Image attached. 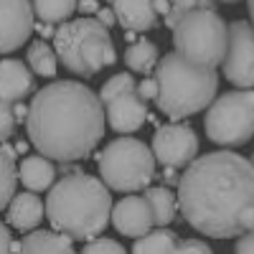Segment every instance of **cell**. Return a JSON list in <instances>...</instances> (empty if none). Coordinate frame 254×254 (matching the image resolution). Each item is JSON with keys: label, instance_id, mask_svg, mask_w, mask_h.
Listing matches in <instances>:
<instances>
[{"label": "cell", "instance_id": "6da1fadb", "mask_svg": "<svg viewBox=\"0 0 254 254\" xmlns=\"http://www.w3.org/2000/svg\"><path fill=\"white\" fill-rule=\"evenodd\" d=\"M181 214L211 239H234L254 229V165L239 153L214 150L186 165L178 178Z\"/></svg>", "mask_w": 254, "mask_h": 254}, {"label": "cell", "instance_id": "7a4b0ae2", "mask_svg": "<svg viewBox=\"0 0 254 254\" xmlns=\"http://www.w3.org/2000/svg\"><path fill=\"white\" fill-rule=\"evenodd\" d=\"M104 102L87 84L61 79L36 92L26 130L41 155L59 163L87 160L104 135Z\"/></svg>", "mask_w": 254, "mask_h": 254}, {"label": "cell", "instance_id": "3957f363", "mask_svg": "<svg viewBox=\"0 0 254 254\" xmlns=\"http://www.w3.org/2000/svg\"><path fill=\"white\" fill-rule=\"evenodd\" d=\"M46 219L54 231L74 242L102 237L112 221V193L102 178L89 173H69L49 188Z\"/></svg>", "mask_w": 254, "mask_h": 254}, {"label": "cell", "instance_id": "277c9868", "mask_svg": "<svg viewBox=\"0 0 254 254\" xmlns=\"http://www.w3.org/2000/svg\"><path fill=\"white\" fill-rule=\"evenodd\" d=\"M155 81L158 110L171 120H183L201 110H208L219 89V74L214 66L193 64L183 59L178 51L165 54L158 61Z\"/></svg>", "mask_w": 254, "mask_h": 254}, {"label": "cell", "instance_id": "5b68a950", "mask_svg": "<svg viewBox=\"0 0 254 254\" xmlns=\"http://www.w3.org/2000/svg\"><path fill=\"white\" fill-rule=\"evenodd\" d=\"M54 49L64 66L81 79H89L117 61L115 41L97 18L64 20L54 31Z\"/></svg>", "mask_w": 254, "mask_h": 254}, {"label": "cell", "instance_id": "8992f818", "mask_svg": "<svg viewBox=\"0 0 254 254\" xmlns=\"http://www.w3.org/2000/svg\"><path fill=\"white\" fill-rule=\"evenodd\" d=\"M173 46L183 59L216 69L226 56L229 26L214 8L186 10L173 28Z\"/></svg>", "mask_w": 254, "mask_h": 254}, {"label": "cell", "instance_id": "52a82bcc", "mask_svg": "<svg viewBox=\"0 0 254 254\" xmlns=\"http://www.w3.org/2000/svg\"><path fill=\"white\" fill-rule=\"evenodd\" d=\"M155 153L137 137L120 135L112 140L97 158L99 178L110 186V190L135 193L150 186L155 176Z\"/></svg>", "mask_w": 254, "mask_h": 254}, {"label": "cell", "instance_id": "ba28073f", "mask_svg": "<svg viewBox=\"0 0 254 254\" xmlns=\"http://www.w3.org/2000/svg\"><path fill=\"white\" fill-rule=\"evenodd\" d=\"M203 130L211 142L239 147L254 137V89L226 92L211 102L203 117Z\"/></svg>", "mask_w": 254, "mask_h": 254}, {"label": "cell", "instance_id": "9c48e42d", "mask_svg": "<svg viewBox=\"0 0 254 254\" xmlns=\"http://www.w3.org/2000/svg\"><path fill=\"white\" fill-rule=\"evenodd\" d=\"M153 153L163 168H186L198 155V135L183 120L160 125L153 135Z\"/></svg>", "mask_w": 254, "mask_h": 254}, {"label": "cell", "instance_id": "30bf717a", "mask_svg": "<svg viewBox=\"0 0 254 254\" xmlns=\"http://www.w3.org/2000/svg\"><path fill=\"white\" fill-rule=\"evenodd\" d=\"M224 76L239 89H254V26L249 20H234L229 26Z\"/></svg>", "mask_w": 254, "mask_h": 254}, {"label": "cell", "instance_id": "8fae6325", "mask_svg": "<svg viewBox=\"0 0 254 254\" xmlns=\"http://www.w3.org/2000/svg\"><path fill=\"white\" fill-rule=\"evenodd\" d=\"M31 0H0V54L20 49L36 31Z\"/></svg>", "mask_w": 254, "mask_h": 254}, {"label": "cell", "instance_id": "7c38bea8", "mask_svg": "<svg viewBox=\"0 0 254 254\" xmlns=\"http://www.w3.org/2000/svg\"><path fill=\"white\" fill-rule=\"evenodd\" d=\"M112 224L122 237L140 239V237L147 234V231L155 229L153 208H150V203H147L145 196L127 193L125 198H120L112 206Z\"/></svg>", "mask_w": 254, "mask_h": 254}, {"label": "cell", "instance_id": "4fadbf2b", "mask_svg": "<svg viewBox=\"0 0 254 254\" xmlns=\"http://www.w3.org/2000/svg\"><path fill=\"white\" fill-rule=\"evenodd\" d=\"M104 115H107V125L120 135H130L145 125L147 120V104L137 94V89L122 92L104 102Z\"/></svg>", "mask_w": 254, "mask_h": 254}, {"label": "cell", "instance_id": "5bb4252c", "mask_svg": "<svg viewBox=\"0 0 254 254\" xmlns=\"http://www.w3.org/2000/svg\"><path fill=\"white\" fill-rule=\"evenodd\" d=\"M33 89V71L20 59H0V99L23 102Z\"/></svg>", "mask_w": 254, "mask_h": 254}, {"label": "cell", "instance_id": "9a60e30c", "mask_svg": "<svg viewBox=\"0 0 254 254\" xmlns=\"http://www.w3.org/2000/svg\"><path fill=\"white\" fill-rule=\"evenodd\" d=\"M112 10L125 31L145 33L158 26L155 0H112Z\"/></svg>", "mask_w": 254, "mask_h": 254}, {"label": "cell", "instance_id": "2e32d148", "mask_svg": "<svg viewBox=\"0 0 254 254\" xmlns=\"http://www.w3.org/2000/svg\"><path fill=\"white\" fill-rule=\"evenodd\" d=\"M5 214H8V226L18 231H33L41 224V219L46 216V201H41L33 190H23V193L13 196Z\"/></svg>", "mask_w": 254, "mask_h": 254}, {"label": "cell", "instance_id": "e0dca14e", "mask_svg": "<svg viewBox=\"0 0 254 254\" xmlns=\"http://www.w3.org/2000/svg\"><path fill=\"white\" fill-rule=\"evenodd\" d=\"M74 239H69L66 234L59 231H44V229H33L20 239L18 252L15 254H76Z\"/></svg>", "mask_w": 254, "mask_h": 254}, {"label": "cell", "instance_id": "ac0fdd59", "mask_svg": "<svg viewBox=\"0 0 254 254\" xmlns=\"http://www.w3.org/2000/svg\"><path fill=\"white\" fill-rule=\"evenodd\" d=\"M18 178L26 186V190L38 193V190H49L54 186L56 168L51 165V158L46 155H28L18 165Z\"/></svg>", "mask_w": 254, "mask_h": 254}, {"label": "cell", "instance_id": "d6986e66", "mask_svg": "<svg viewBox=\"0 0 254 254\" xmlns=\"http://www.w3.org/2000/svg\"><path fill=\"white\" fill-rule=\"evenodd\" d=\"M147 203L153 208V219H155V226H171L178 216V193H173L168 186H155V188H145Z\"/></svg>", "mask_w": 254, "mask_h": 254}, {"label": "cell", "instance_id": "ffe728a7", "mask_svg": "<svg viewBox=\"0 0 254 254\" xmlns=\"http://www.w3.org/2000/svg\"><path fill=\"white\" fill-rule=\"evenodd\" d=\"M158 61H160L158 46L153 44V41H147V38L135 41V44H130L127 51H125V66L130 71H135V74H150V71H155Z\"/></svg>", "mask_w": 254, "mask_h": 254}, {"label": "cell", "instance_id": "44dd1931", "mask_svg": "<svg viewBox=\"0 0 254 254\" xmlns=\"http://www.w3.org/2000/svg\"><path fill=\"white\" fill-rule=\"evenodd\" d=\"M178 242H181V237L176 231H171L168 226H155L145 237L135 239L132 254H173Z\"/></svg>", "mask_w": 254, "mask_h": 254}, {"label": "cell", "instance_id": "7402d4cb", "mask_svg": "<svg viewBox=\"0 0 254 254\" xmlns=\"http://www.w3.org/2000/svg\"><path fill=\"white\" fill-rule=\"evenodd\" d=\"M18 183V165H15V150L0 142V211H5L15 196Z\"/></svg>", "mask_w": 254, "mask_h": 254}, {"label": "cell", "instance_id": "603a6c76", "mask_svg": "<svg viewBox=\"0 0 254 254\" xmlns=\"http://www.w3.org/2000/svg\"><path fill=\"white\" fill-rule=\"evenodd\" d=\"M26 61H28V66L33 74L38 76H56V66H59V54L54 46H49L46 41H33V44L28 46V54H26Z\"/></svg>", "mask_w": 254, "mask_h": 254}, {"label": "cell", "instance_id": "cb8c5ba5", "mask_svg": "<svg viewBox=\"0 0 254 254\" xmlns=\"http://www.w3.org/2000/svg\"><path fill=\"white\" fill-rule=\"evenodd\" d=\"M38 20L44 23H64L79 8V0H31Z\"/></svg>", "mask_w": 254, "mask_h": 254}, {"label": "cell", "instance_id": "d4e9b609", "mask_svg": "<svg viewBox=\"0 0 254 254\" xmlns=\"http://www.w3.org/2000/svg\"><path fill=\"white\" fill-rule=\"evenodd\" d=\"M130 89H137L132 74L130 71H120V74H115V76H110L107 81H104V87L99 92V99L102 102H110L112 97H117L122 92H130Z\"/></svg>", "mask_w": 254, "mask_h": 254}, {"label": "cell", "instance_id": "484cf974", "mask_svg": "<svg viewBox=\"0 0 254 254\" xmlns=\"http://www.w3.org/2000/svg\"><path fill=\"white\" fill-rule=\"evenodd\" d=\"M173 10L165 15V23L168 28H176V23L181 20V15L186 10H193V8H214V0H171Z\"/></svg>", "mask_w": 254, "mask_h": 254}, {"label": "cell", "instance_id": "4316f807", "mask_svg": "<svg viewBox=\"0 0 254 254\" xmlns=\"http://www.w3.org/2000/svg\"><path fill=\"white\" fill-rule=\"evenodd\" d=\"M81 254H127V252H125V247L117 239L97 237V239H89L87 244L81 247Z\"/></svg>", "mask_w": 254, "mask_h": 254}, {"label": "cell", "instance_id": "83f0119b", "mask_svg": "<svg viewBox=\"0 0 254 254\" xmlns=\"http://www.w3.org/2000/svg\"><path fill=\"white\" fill-rule=\"evenodd\" d=\"M15 110L10 102H3L0 99V142H5L8 137H13L15 132Z\"/></svg>", "mask_w": 254, "mask_h": 254}, {"label": "cell", "instance_id": "f1b7e54d", "mask_svg": "<svg viewBox=\"0 0 254 254\" xmlns=\"http://www.w3.org/2000/svg\"><path fill=\"white\" fill-rule=\"evenodd\" d=\"M173 254H214L203 239H181L178 247L173 249Z\"/></svg>", "mask_w": 254, "mask_h": 254}, {"label": "cell", "instance_id": "f546056e", "mask_svg": "<svg viewBox=\"0 0 254 254\" xmlns=\"http://www.w3.org/2000/svg\"><path fill=\"white\" fill-rule=\"evenodd\" d=\"M15 252V242H13V234L8 224L0 221V254H13Z\"/></svg>", "mask_w": 254, "mask_h": 254}, {"label": "cell", "instance_id": "4dcf8cb0", "mask_svg": "<svg viewBox=\"0 0 254 254\" xmlns=\"http://www.w3.org/2000/svg\"><path fill=\"white\" fill-rule=\"evenodd\" d=\"M234 254H254V229L242 234L237 239V247H234Z\"/></svg>", "mask_w": 254, "mask_h": 254}, {"label": "cell", "instance_id": "1f68e13d", "mask_svg": "<svg viewBox=\"0 0 254 254\" xmlns=\"http://www.w3.org/2000/svg\"><path fill=\"white\" fill-rule=\"evenodd\" d=\"M137 94L147 102V99H155L158 97V81L155 79H142L137 84Z\"/></svg>", "mask_w": 254, "mask_h": 254}, {"label": "cell", "instance_id": "d6a6232c", "mask_svg": "<svg viewBox=\"0 0 254 254\" xmlns=\"http://www.w3.org/2000/svg\"><path fill=\"white\" fill-rule=\"evenodd\" d=\"M97 20H99V23H104L107 28H112V26L117 23V15H115L112 8H99V10H97Z\"/></svg>", "mask_w": 254, "mask_h": 254}, {"label": "cell", "instance_id": "836d02e7", "mask_svg": "<svg viewBox=\"0 0 254 254\" xmlns=\"http://www.w3.org/2000/svg\"><path fill=\"white\" fill-rule=\"evenodd\" d=\"M79 10H81V13H94V15H97V10H99V8H97V0H81V3H79Z\"/></svg>", "mask_w": 254, "mask_h": 254}, {"label": "cell", "instance_id": "e575fe53", "mask_svg": "<svg viewBox=\"0 0 254 254\" xmlns=\"http://www.w3.org/2000/svg\"><path fill=\"white\" fill-rule=\"evenodd\" d=\"M247 5H249V15H252V26H254V0H247Z\"/></svg>", "mask_w": 254, "mask_h": 254}, {"label": "cell", "instance_id": "d590c367", "mask_svg": "<svg viewBox=\"0 0 254 254\" xmlns=\"http://www.w3.org/2000/svg\"><path fill=\"white\" fill-rule=\"evenodd\" d=\"M221 3H239V0H221Z\"/></svg>", "mask_w": 254, "mask_h": 254}, {"label": "cell", "instance_id": "8d00e7d4", "mask_svg": "<svg viewBox=\"0 0 254 254\" xmlns=\"http://www.w3.org/2000/svg\"><path fill=\"white\" fill-rule=\"evenodd\" d=\"M252 165H254V155H252Z\"/></svg>", "mask_w": 254, "mask_h": 254}]
</instances>
